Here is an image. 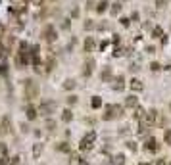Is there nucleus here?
Returning <instances> with one entry per match:
<instances>
[{"label":"nucleus","instance_id":"nucleus-16","mask_svg":"<svg viewBox=\"0 0 171 165\" xmlns=\"http://www.w3.org/2000/svg\"><path fill=\"white\" fill-rule=\"evenodd\" d=\"M106 6H108V2H100V4H98V12L102 13V12L106 10Z\"/></svg>","mask_w":171,"mask_h":165},{"label":"nucleus","instance_id":"nucleus-1","mask_svg":"<svg viewBox=\"0 0 171 165\" xmlns=\"http://www.w3.org/2000/svg\"><path fill=\"white\" fill-rule=\"evenodd\" d=\"M92 142H94V134H87L81 142V150H89L92 146Z\"/></svg>","mask_w":171,"mask_h":165},{"label":"nucleus","instance_id":"nucleus-15","mask_svg":"<svg viewBox=\"0 0 171 165\" xmlns=\"http://www.w3.org/2000/svg\"><path fill=\"white\" fill-rule=\"evenodd\" d=\"M63 87H66V88H73V87H75V81H71V79H67Z\"/></svg>","mask_w":171,"mask_h":165},{"label":"nucleus","instance_id":"nucleus-9","mask_svg":"<svg viewBox=\"0 0 171 165\" xmlns=\"http://www.w3.org/2000/svg\"><path fill=\"white\" fill-rule=\"evenodd\" d=\"M100 106H102V100L98 96H94V98H92V107H100Z\"/></svg>","mask_w":171,"mask_h":165},{"label":"nucleus","instance_id":"nucleus-2","mask_svg":"<svg viewBox=\"0 0 171 165\" xmlns=\"http://www.w3.org/2000/svg\"><path fill=\"white\" fill-rule=\"evenodd\" d=\"M25 90H27V96H37V84H35L33 81H27V87H25Z\"/></svg>","mask_w":171,"mask_h":165},{"label":"nucleus","instance_id":"nucleus-4","mask_svg":"<svg viewBox=\"0 0 171 165\" xmlns=\"http://www.w3.org/2000/svg\"><path fill=\"white\" fill-rule=\"evenodd\" d=\"M42 111H44L46 115H50V113L54 111V104H52V102H46V104H42Z\"/></svg>","mask_w":171,"mask_h":165},{"label":"nucleus","instance_id":"nucleus-18","mask_svg":"<svg viewBox=\"0 0 171 165\" xmlns=\"http://www.w3.org/2000/svg\"><path fill=\"white\" fill-rule=\"evenodd\" d=\"M62 152H69V148H67V144H62V146H58Z\"/></svg>","mask_w":171,"mask_h":165},{"label":"nucleus","instance_id":"nucleus-14","mask_svg":"<svg viewBox=\"0 0 171 165\" xmlns=\"http://www.w3.org/2000/svg\"><path fill=\"white\" fill-rule=\"evenodd\" d=\"M92 46H94V40H92V39H87V42H85V48H87V50H90Z\"/></svg>","mask_w":171,"mask_h":165},{"label":"nucleus","instance_id":"nucleus-12","mask_svg":"<svg viewBox=\"0 0 171 165\" xmlns=\"http://www.w3.org/2000/svg\"><path fill=\"white\" fill-rule=\"evenodd\" d=\"M146 148H148V150H156V148H158V146H156V140H154V138H152V140H148Z\"/></svg>","mask_w":171,"mask_h":165},{"label":"nucleus","instance_id":"nucleus-13","mask_svg":"<svg viewBox=\"0 0 171 165\" xmlns=\"http://www.w3.org/2000/svg\"><path fill=\"white\" fill-rule=\"evenodd\" d=\"M62 119H63V121H71V111L66 110V111H63V115H62Z\"/></svg>","mask_w":171,"mask_h":165},{"label":"nucleus","instance_id":"nucleus-10","mask_svg":"<svg viewBox=\"0 0 171 165\" xmlns=\"http://www.w3.org/2000/svg\"><path fill=\"white\" fill-rule=\"evenodd\" d=\"M125 104H127V106H131V107H133V106H137V98H135V96H129Z\"/></svg>","mask_w":171,"mask_h":165},{"label":"nucleus","instance_id":"nucleus-19","mask_svg":"<svg viewBox=\"0 0 171 165\" xmlns=\"http://www.w3.org/2000/svg\"><path fill=\"white\" fill-rule=\"evenodd\" d=\"M158 165H165V161H158Z\"/></svg>","mask_w":171,"mask_h":165},{"label":"nucleus","instance_id":"nucleus-11","mask_svg":"<svg viewBox=\"0 0 171 165\" xmlns=\"http://www.w3.org/2000/svg\"><path fill=\"white\" fill-rule=\"evenodd\" d=\"M27 117H29V119H35V117H37V111H35L33 107H29V110H27Z\"/></svg>","mask_w":171,"mask_h":165},{"label":"nucleus","instance_id":"nucleus-5","mask_svg":"<svg viewBox=\"0 0 171 165\" xmlns=\"http://www.w3.org/2000/svg\"><path fill=\"white\" fill-rule=\"evenodd\" d=\"M131 88L133 90H142V83L137 81V79H133V81H131Z\"/></svg>","mask_w":171,"mask_h":165},{"label":"nucleus","instance_id":"nucleus-17","mask_svg":"<svg viewBox=\"0 0 171 165\" xmlns=\"http://www.w3.org/2000/svg\"><path fill=\"white\" fill-rule=\"evenodd\" d=\"M165 142L171 144V131H165Z\"/></svg>","mask_w":171,"mask_h":165},{"label":"nucleus","instance_id":"nucleus-7","mask_svg":"<svg viewBox=\"0 0 171 165\" xmlns=\"http://www.w3.org/2000/svg\"><path fill=\"white\" fill-rule=\"evenodd\" d=\"M156 113H158V111H148V115H146L148 123H154V121H156Z\"/></svg>","mask_w":171,"mask_h":165},{"label":"nucleus","instance_id":"nucleus-3","mask_svg":"<svg viewBox=\"0 0 171 165\" xmlns=\"http://www.w3.org/2000/svg\"><path fill=\"white\" fill-rule=\"evenodd\" d=\"M44 35H46V40H54V39H56V31L52 29L50 25L46 27V31H44Z\"/></svg>","mask_w":171,"mask_h":165},{"label":"nucleus","instance_id":"nucleus-8","mask_svg":"<svg viewBox=\"0 0 171 165\" xmlns=\"http://www.w3.org/2000/svg\"><path fill=\"white\" fill-rule=\"evenodd\" d=\"M40 150H42V144H35V150H33V156L39 157L40 156Z\"/></svg>","mask_w":171,"mask_h":165},{"label":"nucleus","instance_id":"nucleus-6","mask_svg":"<svg viewBox=\"0 0 171 165\" xmlns=\"http://www.w3.org/2000/svg\"><path fill=\"white\" fill-rule=\"evenodd\" d=\"M123 163H125L123 156H116V157H113V165H123Z\"/></svg>","mask_w":171,"mask_h":165}]
</instances>
